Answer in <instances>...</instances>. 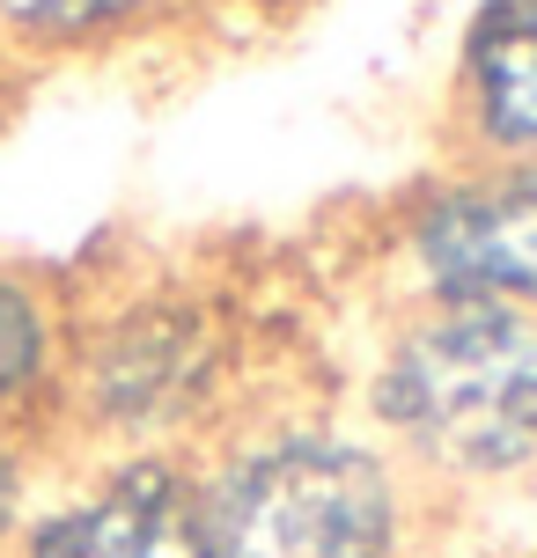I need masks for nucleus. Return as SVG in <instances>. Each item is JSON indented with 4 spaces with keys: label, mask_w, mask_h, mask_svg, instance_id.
<instances>
[{
    "label": "nucleus",
    "mask_w": 537,
    "mask_h": 558,
    "mask_svg": "<svg viewBox=\"0 0 537 558\" xmlns=\"http://www.w3.org/2000/svg\"><path fill=\"white\" fill-rule=\"evenodd\" d=\"M397 426L450 463H509L537 441V324L515 308H456L391 367Z\"/></svg>",
    "instance_id": "nucleus-1"
},
{
    "label": "nucleus",
    "mask_w": 537,
    "mask_h": 558,
    "mask_svg": "<svg viewBox=\"0 0 537 558\" xmlns=\"http://www.w3.org/2000/svg\"><path fill=\"white\" fill-rule=\"evenodd\" d=\"M391 530L383 485L346 448H273L222 477L199 514L206 558H375Z\"/></svg>",
    "instance_id": "nucleus-2"
},
{
    "label": "nucleus",
    "mask_w": 537,
    "mask_h": 558,
    "mask_svg": "<svg viewBox=\"0 0 537 558\" xmlns=\"http://www.w3.org/2000/svg\"><path fill=\"white\" fill-rule=\"evenodd\" d=\"M427 272L456 294H537V177L442 198L420 228Z\"/></svg>",
    "instance_id": "nucleus-3"
},
{
    "label": "nucleus",
    "mask_w": 537,
    "mask_h": 558,
    "mask_svg": "<svg viewBox=\"0 0 537 558\" xmlns=\"http://www.w3.org/2000/svg\"><path fill=\"white\" fill-rule=\"evenodd\" d=\"M37 558H206L199 507L163 471H126L96 500L59 514L37 536Z\"/></svg>",
    "instance_id": "nucleus-4"
},
{
    "label": "nucleus",
    "mask_w": 537,
    "mask_h": 558,
    "mask_svg": "<svg viewBox=\"0 0 537 558\" xmlns=\"http://www.w3.org/2000/svg\"><path fill=\"white\" fill-rule=\"evenodd\" d=\"M472 82L493 133L537 140V0H493L472 45Z\"/></svg>",
    "instance_id": "nucleus-5"
},
{
    "label": "nucleus",
    "mask_w": 537,
    "mask_h": 558,
    "mask_svg": "<svg viewBox=\"0 0 537 558\" xmlns=\"http://www.w3.org/2000/svg\"><path fill=\"white\" fill-rule=\"evenodd\" d=\"M37 353H45V331H37V308L0 279V397L23 390L37 375Z\"/></svg>",
    "instance_id": "nucleus-6"
},
{
    "label": "nucleus",
    "mask_w": 537,
    "mask_h": 558,
    "mask_svg": "<svg viewBox=\"0 0 537 558\" xmlns=\"http://www.w3.org/2000/svg\"><path fill=\"white\" fill-rule=\"evenodd\" d=\"M0 8L37 29H74V23H96V15H118L126 0H0Z\"/></svg>",
    "instance_id": "nucleus-7"
},
{
    "label": "nucleus",
    "mask_w": 537,
    "mask_h": 558,
    "mask_svg": "<svg viewBox=\"0 0 537 558\" xmlns=\"http://www.w3.org/2000/svg\"><path fill=\"white\" fill-rule=\"evenodd\" d=\"M0 514H8V463H0Z\"/></svg>",
    "instance_id": "nucleus-8"
}]
</instances>
